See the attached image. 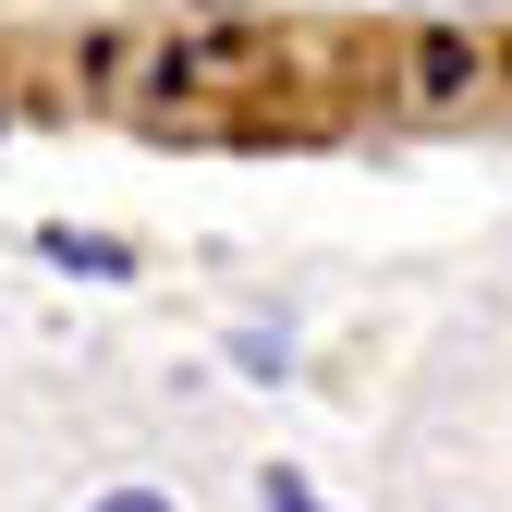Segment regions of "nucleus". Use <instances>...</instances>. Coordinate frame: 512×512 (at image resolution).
Listing matches in <instances>:
<instances>
[{
    "instance_id": "4",
    "label": "nucleus",
    "mask_w": 512,
    "mask_h": 512,
    "mask_svg": "<svg viewBox=\"0 0 512 512\" xmlns=\"http://www.w3.org/2000/svg\"><path fill=\"white\" fill-rule=\"evenodd\" d=\"M86 512H171L159 488H110V500H86Z\"/></svg>"
},
{
    "instance_id": "3",
    "label": "nucleus",
    "mask_w": 512,
    "mask_h": 512,
    "mask_svg": "<svg viewBox=\"0 0 512 512\" xmlns=\"http://www.w3.org/2000/svg\"><path fill=\"white\" fill-rule=\"evenodd\" d=\"M256 500H269V512H330V500H317L293 464H269V476H256Z\"/></svg>"
},
{
    "instance_id": "1",
    "label": "nucleus",
    "mask_w": 512,
    "mask_h": 512,
    "mask_svg": "<svg viewBox=\"0 0 512 512\" xmlns=\"http://www.w3.org/2000/svg\"><path fill=\"white\" fill-rule=\"evenodd\" d=\"M415 74H427V98H452V86L476 74V49H464V37H427V49H415Z\"/></svg>"
},
{
    "instance_id": "2",
    "label": "nucleus",
    "mask_w": 512,
    "mask_h": 512,
    "mask_svg": "<svg viewBox=\"0 0 512 512\" xmlns=\"http://www.w3.org/2000/svg\"><path fill=\"white\" fill-rule=\"evenodd\" d=\"M49 256H61V269H98V281H122V244H86V232H49Z\"/></svg>"
}]
</instances>
